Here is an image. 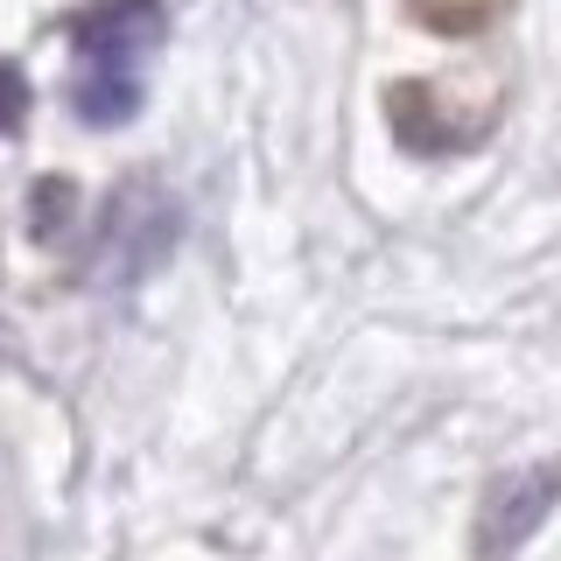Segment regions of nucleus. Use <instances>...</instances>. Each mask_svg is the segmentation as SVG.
Segmentation results:
<instances>
[{
  "label": "nucleus",
  "instance_id": "f257e3e1",
  "mask_svg": "<svg viewBox=\"0 0 561 561\" xmlns=\"http://www.w3.org/2000/svg\"><path fill=\"white\" fill-rule=\"evenodd\" d=\"M554 499H561V463H534V470L499 478L484 491V505H478V561H505L540 519L554 513Z\"/></svg>",
  "mask_w": 561,
  "mask_h": 561
},
{
  "label": "nucleus",
  "instance_id": "f03ea898",
  "mask_svg": "<svg viewBox=\"0 0 561 561\" xmlns=\"http://www.w3.org/2000/svg\"><path fill=\"white\" fill-rule=\"evenodd\" d=\"M386 119H393V134L408 140L414 154H456L470 148L484 127H491V105H456L449 84H393L386 92Z\"/></svg>",
  "mask_w": 561,
  "mask_h": 561
},
{
  "label": "nucleus",
  "instance_id": "7ed1b4c3",
  "mask_svg": "<svg viewBox=\"0 0 561 561\" xmlns=\"http://www.w3.org/2000/svg\"><path fill=\"white\" fill-rule=\"evenodd\" d=\"M169 245H175V204L154 183H127L105 210L99 260H113V274H148L154 260H169Z\"/></svg>",
  "mask_w": 561,
  "mask_h": 561
},
{
  "label": "nucleus",
  "instance_id": "20e7f679",
  "mask_svg": "<svg viewBox=\"0 0 561 561\" xmlns=\"http://www.w3.org/2000/svg\"><path fill=\"white\" fill-rule=\"evenodd\" d=\"M64 35L99 70H127V57L162 43V0H92L64 22Z\"/></svg>",
  "mask_w": 561,
  "mask_h": 561
},
{
  "label": "nucleus",
  "instance_id": "39448f33",
  "mask_svg": "<svg viewBox=\"0 0 561 561\" xmlns=\"http://www.w3.org/2000/svg\"><path fill=\"white\" fill-rule=\"evenodd\" d=\"M70 105H78L84 127H127V119L140 113V84L127 78V70H92V78L70 92Z\"/></svg>",
  "mask_w": 561,
  "mask_h": 561
},
{
  "label": "nucleus",
  "instance_id": "423d86ee",
  "mask_svg": "<svg viewBox=\"0 0 561 561\" xmlns=\"http://www.w3.org/2000/svg\"><path fill=\"white\" fill-rule=\"evenodd\" d=\"M70 210H78V183H64V175H43V183L28 190V239L35 245H57Z\"/></svg>",
  "mask_w": 561,
  "mask_h": 561
},
{
  "label": "nucleus",
  "instance_id": "0eeeda50",
  "mask_svg": "<svg viewBox=\"0 0 561 561\" xmlns=\"http://www.w3.org/2000/svg\"><path fill=\"white\" fill-rule=\"evenodd\" d=\"M408 8H414V22H428L435 35H478L505 0H408Z\"/></svg>",
  "mask_w": 561,
  "mask_h": 561
},
{
  "label": "nucleus",
  "instance_id": "6e6552de",
  "mask_svg": "<svg viewBox=\"0 0 561 561\" xmlns=\"http://www.w3.org/2000/svg\"><path fill=\"white\" fill-rule=\"evenodd\" d=\"M28 119V78L14 64H0V134H14Z\"/></svg>",
  "mask_w": 561,
  "mask_h": 561
}]
</instances>
